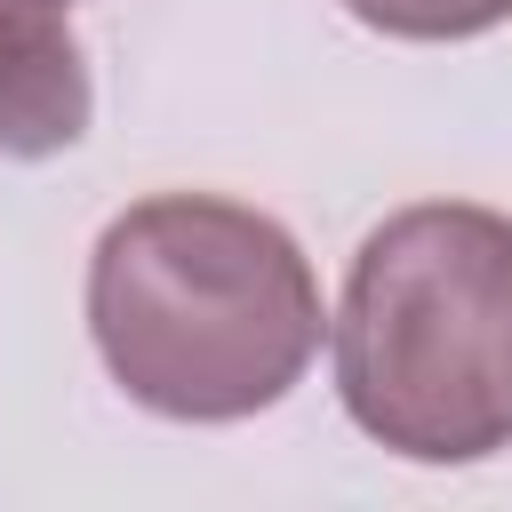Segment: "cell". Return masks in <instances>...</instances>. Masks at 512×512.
<instances>
[{
  "mask_svg": "<svg viewBox=\"0 0 512 512\" xmlns=\"http://www.w3.org/2000/svg\"><path fill=\"white\" fill-rule=\"evenodd\" d=\"M320 280L296 232L224 192H152L96 232L88 336L104 376L168 424H240L320 352Z\"/></svg>",
  "mask_w": 512,
  "mask_h": 512,
  "instance_id": "6da1fadb",
  "label": "cell"
},
{
  "mask_svg": "<svg viewBox=\"0 0 512 512\" xmlns=\"http://www.w3.org/2000/svg\"><path fill=\"white\" fill-rule=\"evenodd\" d=\"M344 416L408 464H480L512 440V216L392 208L328 320Z\"/></svg>",
  "mask_w": 512,
  "mask_h": 512,
  "instance_id": "7a4b0ae2",
  "label": "cell"
},
{
  "mask_svg": "<svg viewBox=\"0 0 512 512\" xmlns=\"http://www.w3.org/2000/svg\"><path fill=\"white\" fill-rule=\"evenodd\" d=\"M96 88L56 0H0V152L48 160L88 136Z\"/></svg>",
  "mask_w": 512,
  "mask_h": 512,
  "instance_id": "3957f363",
  "label": "cell"
},
{
  "mask_svg": "<svg viewBox=\"0 0 512 512\" xmlns=\"http://www.w3.org/2000/svg\"><path fill=\"white\" fill-rule=\"evenodd\" d=\"M344 16L384 40H480L512 24V0H344Z\"/></svg>",
  "mask_w": 512,
  "mask_h": 512,
  "instance_id": "277c9868",
  "label": "cell"
},
{
  "mask_svg": "<svg viewBox=\"0 0 512 512\" xmlns=\"http://www.w3.org/2000/svg\"><path fill=\"white\" fill-rule=\"evenodd\" d=\"M56 8H64V0H56Z\"/></svg>",
  "mask_w": 512,
  "mask_h": 512,
  "instance_id": "5b68a950",
  "label": "cell"
}]
</instances>
